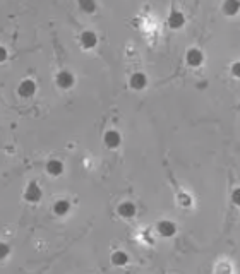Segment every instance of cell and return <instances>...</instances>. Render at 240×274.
Returning <instances> with one entry per match:
<instances>
[{
  "instance_id": "1",
  "label": "cell",
  "mask_w": 240,
  "mask_h": 274,
  "mask_svg": "<svg viewBox=\"0 0 240 274\" xmlns=\"http://www.w3.org/2000/svg\"><path fill=\"white\" fill-rule=\"evenodd\" d=\"M53 82L58 89L69 91L76 86V76H74V72L69 71V68H60L53 77Z\"/></svg>"
},
{
  "instance_id": "11",
  "label": "cell",
  "mask_w": 240,
  "mask_h": 274,
  "mask_svg": "<svg viewBox=\"0 0 240 274\" xmlns=\"http://www.w3.org/2000/svg\"><path fill=\"white\" fill-rule=\"evenodd\" d=\"M71 208H72L71 200H67V199H57V200L53 202V206H52V211H53L55 216L64 218V216H67V214L71 213Z\"/></svg>"
},
{
  "instance_id": "16",
  "label": "cell",
  "mask_w": 240,
  "mask_h": 274,
  "mask_svg": "<svg viewBox=\"0 0 240 274\" xmlns=\"http://www.w3.org/2000/svg\"><path fill=\"white\" fill-rule=\"evenodd\" d=\"M177 200H178V204L182 206V208H189V206H192V197L189 194H178V197H177Z\"/></svg>"
},
{
  "instance_id": "2",
  "label": "cell",
  "mask_w": 240,
  "mask_h": 274,
  "mask_svg": "<svg viewBox=\"0 0 240 274\" xmlns=\"http://www.w3.org/2000/svg\"><path fill=\"white\" fill-rule=\"evenodd\" d=\"M26 202L29 204H38L41 199H43V189L36 180L27 182V185L24 187V194H22Z\"/></svg>"
},
{
  "instance_id": "9",
  "label": "cell",
  "mask_w": 240,
  "mask_h": 274,
  "mask_svg": "<svg viewBox=\"0 0 240 274\" xmlns=\"http://www.w3.org/2000/svg\"><path fill=\"white\" fill-rule=\"evenodd\" d=\"M103 144L108 149H118L122 146V134L117 129H108L103 135Z\"/></svg>"
},
{
  "instance_id": "13",
  "label": "cell",
  "mask_w": 240,
  "mask_h": 274,
  "mask_svg": "<svg viewBox=\"0 0 240 274\" xmlns=\"http://www.w3.org/2000/svg\"><path fill=\"white\" fill-rule=\"evenodd\" d=\"M45 170H47V173L50 177H60L64 173V170H66V164H64L60 159H48L47 164H45Z\"/></svg>"
},
{
  "instance_id": "10",
  "label": "cell",
  "mask_w": 240,
  "mask_h": 274,
  "mask_svg": "<svg viewBox=\"0 0 240 274\" xmlns=\"http://www.w3.org/2000/svg\"><path fill=\"white\" fill-rule=\"evenodd\" d=\"M117 214L124 219H132L137 214V206L132 200H124L117 206Z\"/></svg>"
},
{
  "instance_id": "5",
  "label": "cell",
  "mask_w": 240,
  "mask_h": 274,
  "mask_svg": "<svg viewBox=\"0 0 240 274\" xmlns=\"http://www.w3.org/2000/svg\"><path fill=\"white\" fill-rule=\"evenodd\" d=\"M127 82H129V88H131L132 91H136V93H139V91H144L147 88V84H149V77H147L146 72L136 71L129 76Z\"/></svg>"
},
{
  "instance_id": "4",
  "label": "cell",
  "mask_w": 240,
  "mask_h": 274,
  "mask_svg": "<svg viewBox=\"0 0 240 274\" xmlns=\"http://www.w3.org/2000/svg\"><path fill=\"white\" fill-rule=\"evenodd\" d=\"M206 62V55L199 47H189L186 52V63L191 68H197L202 67Z\"/></svg>"
},
{
  "instance_id": "19",
  "label": "cell",
  "mask_w": 240,
  "mask_h": 274,
  "mask_svg": "<svg viewBox=\"0 0 240 274\" xmlns=\"http://www.w3.org/2000/svg\"><path fill=\"white\" fill-rule=\"evenodd\" d=\"M230 199H232V202L237 206V208H240V187H237V189L232 190V194H230Z\"/></svg>"
},
{
  "instance_id": "20",
  "label": "cell",
  "mask_w": 240,
  "mask_h": 274,
  "mask_svg": "<svg viewBox=\"0 0 240 274\" xmlns=\"http://www.w3.org/2000/svg\"><path fill=\"white\" fill-rule=\"evenodd\" d=\"M7 58H9V50L4 47V45H0V65H2V63H6Z\"/></svg>"
},
{
  "instance_id": "15",
  "label": "cell",
  "mask_w": 240,
  "mask_h": 274,
  "mask_svg": "<svg viewBox=\"0 0 240 274\" xmlns=\"http://www.w3.org/2000/svg\"><path fill=\"white\" fill-rule=\"evenodd\" d=\"M77 6L84 14H89V16H93L98 11V2L96 0H77Z\"/></svg>"
},
{
  "instance_id": "12",
  "label": "cell",
  "mask_w": 240,
  "mask_h": 274,
  "mask_svg": "<svg viewBox=\"0 0 240 274\" xmlns=\"http://www.w3.org/2000/svg\"><path fill=\"white\" fill-rule=\"evenodd\" d=\"M221 12L227 17H235L240 14V0H223L221 4Z\"/></svg>"
},
{
  "instance_id": "3",
  "label": "cell",
  "mask_w": 240,
  "mask_h": 274,
  "mask_svg": "<svg viewBox=\"0 0 240 274\" xmlns=\"http://www.w3.org/2000/svg\"><path fill=\"white\" fill-rule=\"evenodd\" d=\"M16 93L22 99H29V98H33V96H36V93H38V84H36L35 79L26 77V79H22L19 84H17Z\"/></svg>"
},
{
  "instance_id": "14",
  "label": "cell",
  "mask_w": 240,
  "mask_h": 274,
  "mask_svg": "<svg viewBox=\"0 0 240 274\" xmlns=\"http://www.w3.org/2000/svg\"><path fill=\"white\" fill-rule=\"evenodd\" d=\"M110 260H112L113 266L124 267L129 264V255H127V252H124V250H113L112 255H110Z\"/></svg>"
},
{
  "instance_id": "18",
  "label": "cell",
  "mask_w": 240,
  "mask_h": 274,
  "mask_svg": "<svg viewBox=\"0 0 240 274\" xmlns=\"http://www.w3.org/2000/svg\"><path fill=\"white\" fill-rule=\"evenodd\" d=\"M230 74L235 79H240V60H235L232 65H230Z\"/></svg>"
},
{
  "instance_id": "6",
  "label": "cell",
  "mask_w": 240,
  "mask_h": 274,
  "mask_svg": "<svg viewBox=\"0 0 240 274\" xmlns=\"http://www.w3.org/2000/svg\"><path fill=\"white\" fill-rule=\"evenodd\" d=\"M178 231L177 223L172 221V219H160L156 223V233L161 236V238H173Z\"/></svg>"
},
{
  "instance_id": "17",
  "label": "cell",
  "mask_w": 240,
  "mask_h": 274,
  "mask_svg": "<svg viewBox=\"0 0 240 274\" xmlns=\"http://www.w3.org/2000/svg\"><path fill=\"white\" fill-rule=\"evenodd\" d=\"M9 254H11V247H9V244H6V242H0V260L7 259Z\"/></svg>"
},
{
  "instance_id": "7",
  "label": "cell",
  "mask_w": 240,
  "mask_h": 274,
  "mask_svg": "<svg viewBox=\"0 0 240 274\" xmlns=\"http://www.w3.org/2000/svg\"><path fill=\"white\" fill-rule=\"evenodd\" d=\"M98 35H96V31L93 29H84L81 31L79 35V45L82 50H86V52H89V50H95L96 47H98Z\"/></svg>"
},
{
  "instance_id": "8",
  "label": "cell",
  "mask_w": 240,
  "mask_h": 274,
  "mask_svg": "<svg viewBox=\"0 0 240 274\" xmlns=\"http://www.w3.org/2000/svg\"><path fill=\"white\" fill-rule=\"evenodd\" d=\"M186 24H187L186 14H184L182 11H178V9H172L168 14V17H167V26L170 27V29L178 31V29H182Z\"/></svg>"
}]
</instances>
